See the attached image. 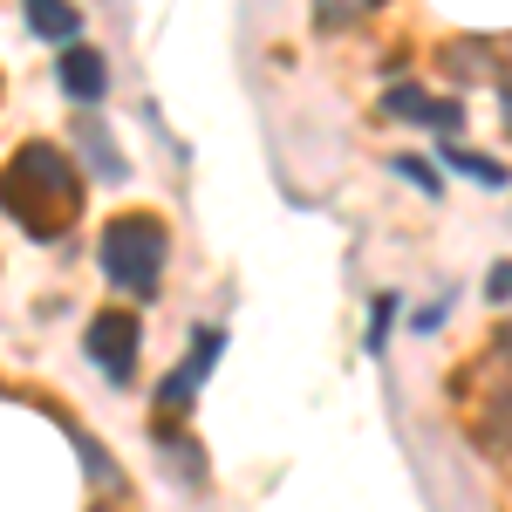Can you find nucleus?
Segmentation results:
<instances>
[{
	"mask_svg": "<svg viewBox=\"0 0 512 512\" xmlns=\"http://www.w3.org/2000/svg\"><path fill=\"white\" fill-rule=\"evenodd\" d=\"M444 69H465V82H472V76L492 69V55H485L478 41H458V48H444Z\"/></svg>",
	"mask_w": 512,
	"mask_h": 512,
	"instance_id": "f8f14e48",
	"label": "nucleus"
},
{
	"mask_svg": "<svg viewBox=\"0 0 512 512\" xmlns=\"http://www.w3.org/2000/svg\"><path fill=\"white\" fill-rule=\"evenodd\" d=\"M396 171H403V178H410V185H417V192H444V185H437V171H431V164H424V158H396Z\"/></svg>",
	"mask_w": 512,
	"mask_h": 512,
	"instance_id": "ddd939ff",
	"label": "nucleus"
},
{
	"mask_svg": "<svg viewBox=\"0 0 512 512\" xmlns=\"http://www.w3.org/2000/svg\"><path fill=\"white\" fill-rule=\"evenodd\" d=\"M76 144L89 151V164H96L103 178H123V158L110 151V137H103V123H82V130H76Z\"/></svg>",
	"mask_w": 512,
	"mask_h": 512,
	"instance_id": "9d476101",
	"label": "nucleus"
},
{
	"mask_svg": "<svg viewBox=\"0 0 512 512\" xmlns=\"http://www.w3.org/2000/svg\"><path fill=\"white\" fill-rule=\"evenodd\" d=\"M506 349H512V335H506Z\"/></svg>",
	"mask_w": 512,
	"mask_h": 512,
	"instance_id": "f3484780",
	"label": "nucleus"
},
{
	"mask_svg": "<svg viewBox=\"0 0 512 512\" xmlns=\"http://www.w3.org/2000/svg\"><path fill=\"white\" fill-rule=\"evenodd\" d=\"M499 123H506V137H512V69H506V89H499Z\"/></svg>",
	"mask_w": 512,
	"mask_h": 512,
	"instance_id": "2eb2a0df",
	"label": "nucleus"
},
{
	"mask_svg": "<svg viewBox=\"0 0 512 512\" xmlns=\"http://www.w3.org/2000/svg\"><path fill=\"white\" fill-rule=\"evenodd\" d=\"M362 14H376V0H315V21L321 28H349Z\"/></svg>",
	"mask_w": 512,
	"mask_h": 512,
	"instance_id": "9b49d317",
	"label": "nucleus"
},
{
	"mask_svg": "<svg viewBox=\"0 0 512 512\" xmlns=\"http://www.w3.org/2000/svg\"><path fill=\"white\" fill-rule=\"evenodd\" d=\"M444 164H451V171H465V178H478V185H492V192H506V164L478 158V151H458V144H444Z\"/></svg>",
	"mask_w": 512,
	"mask_h": 512,
	"instance_id": "1a4fd4ad",
	"label": "nucleus"
},
{
	"mask_svg": "<svg viewBox=\"0 0 512 512\" xmlns=\"http://www.w3.org/2000/svg\"><path fill=\"white\" fill-rule=\"evenodd\" d=\"M383 110L403 117V123H437L444 137H451V130H465V110H458V103H444V96H424L417 82H396L390 96H383Z\"/></svg>",
	"mask_w": 512,
	"mask_h": 512,
	"instance_id": "20e7f679",
	"label": "nucleus"
},
{
	"mask_svg": "<svg viewBox=\"0 0 512 512\" xmlns=\"http://www.w3.org/2000/svg\"><path fill=\"white\" fill-rule=\"evenodd\" d=\"M212 362H219V328H198L192 362H185V369H178V376H171V383L158 390V403H164V410H192V390L205 383V376H212Z\"/></svg>",
	"mask_w": 512,
	"mask_h": 512,
	"instance_id": "423d86ee",
	"label": "nucleus"
},
{
	"mask_svg": "<svg viewBox=\"0 0 512 512\" xmlns=\"http://www.w3.org/2000/svg\"><path fill=\"white\" fill-rule=\"evenodd\" d=\"M478 437H485V451H512V390H499L492 403H485Z\"/></svg>",
	"mask_w": 512,
	"mask_h": 512,
	"instance_id": "6e6552de",
	"label": "nucleus"
},
{
	"mask_svg": "<svg viewBox=\"0 0 512 512\" xmlns=\"http://www.w3.org/2000/svg\"><path fill=\"white\" fill-rule=\"evenodd\" d=\"M96 512H117V506H96Z\"/></svg>",
	"mask_w": 512,
	"mask_h": 512,
	"instance_id": "dca6fc26",
	"label": "nucleus"
},
{
	"mask_svg": "<svg viewBox=\"0 0 512 512\" xmlns=\"http://www.w3.org/2000/svg\"><path fill=\"white\" fill-rule=\"evenodd\" d=\"M137 342H144V328H137V315H123V308L96 315V321H89V335H82L89 362H96L110 383H130V376H137Z\"/></svg>",
	"mask_w": 512,
	"mask_h": 512,
	"instance_id": "7ed1b4c3",
	"label": "nucleus"
},
{
	"mask_svg": "<svg viewBox=\"0 0 512 512\" xmlns=\"http://www.w3.org/2000/svg\"><path fill=\"white\" fill-rule=\"evenodd\" d=\"M62 96H76V103H103V89H110V62L96 55V48H82V41H69L62 48Z\"/></svg>",
	"mask_w": 512,
	"mask_h": 512,
	"instance_id": "39448f33",
	"label": "nucleus"
},
{
	"mask_svg": "<svg viewBox=\"0 0 512 512\" xmlns=\"http://www.w3.org/2000/svg\"><path fill=\"white\" fill-rule=\"evenodd\" d=\"M485 294H492V301H506V294H512V260H499V267H492V280H485Z\"/></svg>",
	"mask_w": 512,
	"mask_h": 512,
	"instance_id": "4468645a",
	"label": "nucleus"
},
{
	"mask_svg": "<svg viewBox=\"0 0 512 512\" xmlns=\"http://www.w3.org/2000/svg\"><path fill=\"white\" fill-rule=\"evenodd\" d=\"M0 205L7 219L21 226L28 239H62L82 212V171L69 164V151L55 144H21L14 158L0 164Z\"/></svg>",
	"mask_w": 512,
	"mask_h": 512,
	"instance_id": "f257e3e1",
	"label": "nucleus"
},
{
	"mask_svg": "<svg viewBox=\"0 0 512 512\" xmlns=\"http://www.w3.org/2000/svg\"><path fill=\"white\" fill-rule=\"evenodd\" d=\"M164 219H151V212H123V219H110V233H103V274L117 280L123 294H151L164 274Z\"/></svg>",
	"mask_w": 512,
	"mask_h": 512,
	"instance_id": "f03ea898",
	"label": "nucleus"
},
{
	"mask_svg": "<svg viewBox=\"0 0 512 512\" xmlns=\"http://www.w3.org/2000/svg\"><path fill=\"white\" fill-rule=\"evenodd\" d=\"M28 28H35L41 41H76V28H82V14H76V0H28Z\"/></svg>",
	"mask_w": 512,
	"mask_h": 512,
	"instance_id": "0eeeda50",
	"label": "nucleus"
}]
</instances>
